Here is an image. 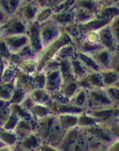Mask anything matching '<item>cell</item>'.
Returning <instances> with one entry per match:
<instances>
[{
    "mask_svg": "<svg viewBox=\"0 0 119 151\" xmlns=\"http://www.w3.org/2000/svg\"><path fill=\"white\" fill-rule=\"evenodd\" d=\"M108 108H113V106L105 88L87 90L86 110L94 111Z\"/></svg>",
    "mask_w": 119,
    "mask_h": 151,
    "instance_id": "cell-1",
    "label": "cell"
},
{
    "mask_svg": "<svg viewBox=\"0 0 119 151\" xmlns=\"http://www.w3.org/2000/svg\"><path fill=\"white\" fill-rule=\"evenodd\" d=\"M40 34L42 47H47L48 45L57 39V37L61 36L59 25L54 21L44 24Z\"/></svg>",
    "mask_w": 119,
    "mask_h": 151,
    "instance_id": "cell-2",
    "label": "cell"
},
{
    "mask_svg": "<svg viewBox=\"0 0 119 151\" xmlns=\"http://www.w3.org/2000/svg\"><path fill=\"white\" fill-rule=\"evenodd\" d=\"M99 37V42L103 47L111 53H113L118 47V44L115 40L112 33L109 24L105 26L97 31Z\"/></svg>",
    "mask_w": 119,
    "mask_h": 151,
    "instance_id": "cell-3",
    "label": "cell"
},
{
    "mask_svg": "<svg viewBox=\"0 0 119 151\" xmlns=\"http://www.w3.org/2000/svg\"><path fill=\"white\" fill-rule=\"evenodd\" d=\"M77 82L81 88L86 90L105 88L100 72H90L86 76Z\"/></svg>",
    "mask_w": 119,
    "mask_h": 151,
    "instance_id": "cell-4",
    "label": "cell"
},
{
    "mask_svg": "<svg viewBox=\"0 0 119 151\" xmlns=\"http://www.w3.org/2000/svg\"><path fill=\"white\" fill-rule=\"evenodd\" d=\"M80 132L81 128L79 126H76L66 131L62 140L57 147V148L60 151H71L77 140Z\"/></svg>",
    "mask_w": 119,
    "mask_h": 151,
    "instance_id": "cell-5",
    "label": "cell"
},
{
    "mask_svg": "<svg viewBox=\"0 0 119 151\" xmlns=\"http://www.w3.org/2000/svg\"><path fill=\"white\" fill-rule=\"evenodd\" d=\"M91 55L97 63L101 70L112 69L113 67V53L105 48H102L94 52Z\"/></svg>",
    "mask_w": 119,
    "mask_h": 151,
    "instance_id": "cell-6",
    "label": "cell"
},
{
    "mask_svg": "<svg viewBox=\"0 0 119 151\" xmlns=\"http://www.w3.org/2000/svg\"><path fill=\"white\" fill-rule=\"evenodd\" d=\"M70 59H71L73 74H74V77L76 81H78L82 79L85 76H86L89 72H90V71L86 68V67L83 64V62L76 56V54Z\"/></svg>",
    "mask_w": 119,
    "mask_h": 151,
    "instance_id": "cell-7",
    "label": "cell"
},
{
    "mask_svg": "<svg viewBox=\"0 0 119 151\" xmlns=\"http://www.w3.org/2000/svg\"><path fill=\"white\" fill-rule=\"evenodd\" d=\"M45 83L47 84V88L50 91H55L57 88L60 90L63 81L59 69L58 71L55 70L50 72V75L47 77Z\"/></svg>",
    "mask_w": 119,
    "mask_h": 151,
    "instance_id": "cell-8",
    "label": "cell"
},
{
    "mask_svg": "<svg viewBox=\"0 0 119 151\" xmlns=\"http://www.w3.org/2000/svg\"><path fill=\"white\" fill-rule=\"evenodd\" d=\"M70 102L75 107L86 111L87 106V90L81 88L77 93L70 99Z\"/></svg>",
    "mask_w": 119,
    "mask_h": 151,
    "instance_id": "cell-9",
    "label": "cell"
},
{
    "mask_svg": "<svg viewBox=\"0 0 119 151\" xmlns=\"http://www.w3.org/2000/svg\"><path fill=\"white\" fill-rule=\"evenodd\" d=\"M76 56L83 62V64L86 66V68L89 69L90 72H100L101 71V68L97 64L95 60L93 58L91 55L83 53V52L78 51L77 50Z\"/></svg>",
    "mask_w": 119,
    "mask_h": 151,
    "instance_id": "cell-10",
    "label": "cell"
},
{
    "mask_svg": "<svg viewBox=\"0 0 119 151\" xmlns=\"http://www.w3.org/2000/svg\"><path fill=\"white\" fill-rule=\"evenodd\" d=\"M105 87L113 86L119 80L118 74L113 69H103L100 72Z\"/></svg>",
    "mask_w": 119,
    "mask_h": 151,
    "instance_id": "cell-11",
    "label": "cell"
},
{
    "mask_svg": "<svg viewBox=\"0 0 119 151\" xmlns=\"http://www.w3.org/2000/svg\"><path fill=\"white\" fill-rule=\"evenodd\" d=\"M71 151H89L87 136L81 129L80 134H79L77 140H76Z\"/></svg>",
    "mask_w": 119,
    "mask_h": 151,
    "instance_id": "cell-12",
    "label": "cell"
},
{
    "mask_svg": "<svg viewBox=\"0 0 119 151\" xmlns=\"http://www.w3.org/2000/svg\"><path fill=\"white\" fill-rule=\"evenodd\" d=\"M105 91L112 104L113 108L119 110V88L115 86H110L105 87Z\"/></svg>",
    "mask_w": 119,
    "mask_h": 151,
    "instance_id": "cell-13",
    "label": "cell"
},
{
    "mask_svg": "<svg viewBox=\"0 0 119 151\" xmlns=\"http://www.w3.org/2000/svg\"><path fill=\"white\" fill-rule=\"evenodd\" d=\"M113 139H119V118L115 117L105 124Z\"/></svg>",
    "mask_w": 119,
    "mask_h": 151,
    "instance_id": "cell-14",
    "label": "cell"
},
{
    "mask_svg": "<svg viewBox=\"0 0 119 151\" xmlns=\"http://www.w3.org/2000/svg\"><path fill=\"white\" fill-rule=\"evenodd\" d=\"M30 34H31L32 44L33 45V47L36 50H40L41 47H42V42L40 39V32H39L38 26L36 24H33L30 29Z\"/></svg>",
    "mask_w": 119,
    "mask_h": 151,
    "instance_id": "cell-15",
    "label": "cell"
},
{
    "mask_svg": "<svg viewBox=\"0 0 119 151\" xmlns=\"http://www.w3.org/2000/svg\"><path fill=\"white\" fill-rule=\"evenodd\" d=\"M112 33L119 45V15L113 18L109 24Z\"/></svg>",
    "mask_w": 119,
    "mask_h": 151,
    "instance_id": "cell-16",
    "label": "cell"
},
{
    "mask_svg": "<svg viewBox=\"0 0 119 151\" xmlns=\"http://www.w3.org/2000/svg\"><path fill=\"white\" fill-rule=\"evenodd\" d=\"M23 31V25L20 22H14V24H12L8 29V32L10 33H21Z\"/></svg>",
    "mask_w": 119,
    "mask_h": 151,
    "instance_id": "cell-17",
    "label": "cell"
},
{
    "mask_svg": "<svg viewBox=\"0 0 119 151\" xmlns=\"http://www.w3.org/2000/svg\"><path fill=\"white\" fill-rule=\"evenodd\" d=\"M105 151H119V139H114L105 148Z\"/></svg>",
    "mask_w": 119,
    "mask_h": 151,
    "instance_id": "cell-18",
    "label": "cell"
},
{
    "mask_svg": "<svg viewBox=\"0 0 119 151\" xmlns=\"http://www.w3.org/2000/svg\"><path fill=\"white\" fill-rule=\"evenodd\" d=\"M25 42H26V39H25V37H20V38H17V39L10 40V43L13 47H19V46L23 45Z\"/></svg>",
    "mask_w": 119,
    "mask_h": 151,
    "instance_id": "cell-19",
    "label": "cell"
},
{
    "mask_svg": "<svg viewBox=\"0 0 119 151\" xmlns=\"http://www.w3.org/2000/svg\"><path fill=\"white\" fill-rule=\"evenodd\" d=\"M37 151H60L57 147L50 145L46 144V143H42L40 147Z\"/></svg>",
    "mask_w": 119,
    "mask_h": 151,
    "instance_id": "cell-20",
    "label": "cell"
},
{
    "mask_svg": "<svg viewBox=\"0 0 119 151\" xmlns=\"http://www.w3.org/2000/svg\"><path fill=\"white\" fill-rule=\"evenodd\" d=\"M1 139L8 144H13L15 142V137L13 135L9 134H1Z\"/></svg>",
    "mask_w": 119,
    "mask_h": 151,
    "instance_id": "cell-21",
    "label": "cell"
},
{
    "mask_svg": "<svg viewBox=\"0 0 119 151\" xmlns=\"http://www.w3.org/2000/svg\"><path fill=\"white\" fill-rule=\"evenodd\" d=\"M24 13H25V16H26L28 18H32L33 16H34L35 10L31 7V6L28 5L27 6L26 8H25Z\"/></svg>",
    "mask_w": 119,
    "mask_h": 151,
    "instance_id": "cell-22",
    "label": "cell"
},
{
    "mask_svg": "<svg viewBox=\"0 0 119 151\" xmlns=\"http://www.w3.org/2000/svg\"><path fill=\"white\" fill-rule=\"evenodd\" d=\"M15 123H16V118H14V117H11L9 120V122L7 123L6 127H7V129H11L15 126Z\"/></svg>",
    "mask_w": 119,
    "mask_h": 151,
    "instance_id": "cell-23",
    "label": "cell"
},
{
    "mask_svg": "<svg viewBox=\"0 0 119 151\" xmlns=\"http://www.w3.org/2000/svg\"><path fill=\"white\" fill-rule=\"evenodd\" d=\"M21 98H22V94H21V93H20V92H16L15 94L14 98H13V101H19Z\"/></svg>",
    "mask_w": 119,
    "mask_h": 151,
    "instance_id": "cell-24",
    "label": "cell"
},
{
    "mask_svg": "<svg viewBox=\"0 0 119 151\" xmlns=\"http://www.w3.org/2000/svg\"><path fill=\"white\" fill-rule=\"evenodd\" d=\"M13 151H27L25 149H24L22 146H19V145H17L15 146L14 150Z\"/></svg>",
    "mask_w": 119,
    "mask_h": 151,
    "instance_id": "cell-25",
    "label": "cell"
},
{
    "mask_svg": "<svg viewBox=\"0 0 119 151\" xmlns=\"http://www.w3.org/2000/svg\"><path fill=\"white\" fill-rule=\"evenodd\" d=\"M113 86H116V87H118V88H119V80L118 81H117V82H115V83H114V85Z\"/></svg>",
    "mask_w": 119,
    "mask_h": 151,
    "instance_id": "cell-26",
    "label": "cell"
},
{
    "mask_svg": "<svg viewBox=\"0 0 119 151\" xmlns=\"http://www.w3.org/2000/svg\"><path fill=\"white\" fill-rule=\"evenodd\" d=\"M115 115L116 117H119V110H115Z\"/></svg>",
    "mask_w": 119,
    "mask_h": 151,
    "instance_id": "cell-27",
    "label": "cell"
},
{
    "mask_svg": "<svg viewBox=\"0 0 119 151\" xmlns=\"http://www.w3.org/2000/svg\"><path fill=\"white\" fill-rule=\"evenodd\" d=\"M91 151H105V148H103V149H99V150H91Z\"/></svg>",
    "mask_w": 119,
    "mask_h": 151,
    "instance_id": "cell-28",
    "label": "cell"
},
{
    "mask_svg": "<svg viewBox=\"0 0 119 151\" xmlns=\"http://www.w3.org/2000/svg\"><path fill=\"white\" fill-rule=\"evenodd\" d=\"M0 19H2V15H1V12H0Z\"/></svg>",
    "mask_w": 119,
    "mask_h": 151,
    "instance_id": "cell-29",
    "label": "cell"
},
{
    "mask_svg": "<svg viewBox=\"0 0 119 151\" xmlns=\"http://www.w3.org/2000/svg\"><path fill=\"white\" fill-rule=\"evenodd\" d=\"M118 118H119V117H118Z\"/></svg>",
    "mask_w": 119,
    "mask_h": 151,
    "instance_id": "cell-30",
    "label": "cell"
}]
</instances>
